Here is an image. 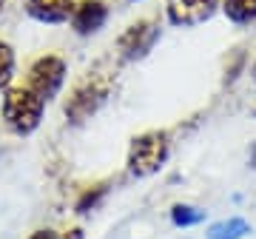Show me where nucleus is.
I'll return each instance as SVG.
<instances>
[{"mask_svg":"<svg viewBox=\"0 0 256 239\" xmlns=\"http://www.w3.org/2000/svg\"><path fill=\"white\" fill-rule=\"evenodd\" d=\"M114 92V77L106 72H88L82 80L72 86V92L63 102V114L68 126H82L108 102Z\"/></svg>","mask_w":256,"mask_h":239,"instance_id":"1","label":"nucleus"},{"mask_svg":"<svg viewBox=\"0 0 256 239\" xmlns=\"http://www.w3.org/2000/svg\"><path fill=\"white\" fill-rule=\"evenodd\" d=\"M43 111H46V100L37 97L26 83L9 86L3 92L0 120H3L6 131H12L14 137H32L40 128V122H43Z\"/></svg>","mask_w":256,"mask_h":239,"instance_id":"2","label":"nucleus"},{"mask_svg":"<svg viewBox=\"0 0 256 239\" xmlns=\"http://www.w3.org/2000/svg\"><path fill=\"white\" fill-rule=\"evenodd\" d=\"M168 156H171V134L165 128L142 131L128 146L126 171L134 180H146V176H154L168 162Z\"/></svg>","mask_w":256,"mask_h":239,"instance_id":"3","label":"nucleus"},{"mask_svg":"<svg viewBox=\"0 0 256 239\" xmlns=\"http://www.w3.org/2000/svg\"><path fill=\"white\" fill-rule=\"evenodd\" d=\"M66 77H68V63H66L63 54L57 52H46L32 60L26 72V86L37 97H43L46 102H52L57 94L63 92L66 86Z\"/></svg>","mask_w":256,"mask_h":239,"instance_id":"4","label":"nucleus"},{"mask_svg":"<svg viewBox=\"0 0 256 239\" xmlns=\"http://www.w3.org/2000/svg\"><path fill=\"white\" fill-rule=\"evenodd\" d=\"M160 20L154 18H140L134 23H128L117 37V57L122 63H137V60H146L154 46L160 43Z\"/></svg>","mask_w":256,"mask_h":239,"instance_id":"5","label":"nucleus"},{"mask_svg":"<svg viewBox=\"0 0 256 239\" xmlns=\"http://www.w3.org/2000/svg\"><path fill=\"white\" fill-rule=\"evenodd\" d=\"M220 12V0H165V20L176 28L208 23Z\"/></svg>","mask_w":256,"mask_h":239,"instance_id":"6","label":"nucleus"},{"mask_svg":"<svg viewBox=\"0 0 256 239\" xmlns=\"http://www.w3.org/2000/svg\"><path fill=\"white\" fill-rule=\"evenodd\" d=\"M108 14L111 9L106 0H77L72 18H68V26H72V32L77 37H92L106 28Z\"/></svg>","mask_w":256,"mask_h":239,"instance_id":"7","label":"nucleus"},{"mask_svg":"<svg viewBox=\"0 0 256 239\" xmlns=\"http://www.w3.org/2000/svg\"><path fill=\"white\" fill-rule=\"evenodd\" d=\"M77 0H26V14L43 26H63L68 23Z\"/></svg>","mask_w":256,"mask_h":239,"instance_id":"8","label":"nucleus"},{"mask_svg":"<svg viewBox=\"0 0 256 239\" xmlns=\"http://www.w3.org/2000/svg\"><path fill=\"white\" fill-rule=\"evenodd\" d=\"M108 191H111L108 180L94 182V185H86V188L77 194V200H74V214H77V216H86V214L97 211V208L102 205V200L108 196Z\"/></svg>","mask_w":256,"mask_h":239,"instance_id":"9","label":"nucleus"},{"mask_svg":"<svg viewBox=\"0 0 256 239\" xmlns=\"http://www.w3.org/2000/svg\"><path fill=\"white\" fill-rule=\"evenodd\" d=\"M220 9L234 26L256 23V0H220Z\"/></svg>","mask_w":256,"mask_h":239,"instance_id":"10","label":"nucleus"},{"mask_svg":"<svg viewBox=\"0 0 256 239\" xmlns=\"http://www.w3.org/2000/svg\"><path fill=\"white\" fill-rule=\"evenodd\" d=\"M248 234H250V225L242 216H228L208 228V239H245Z\"/></svg>","mask_w":256,"mask_h":239,"instance_id":"11","label":"nucleus"},{"mask_svg":"<svg viewBox=\"0 0 256 239\" xmlns=\"http://www.w3.org/2000/svg\"><path fill=\"white\" fill-rule=\"evenodd\" d=\"M168 216H171V225L174 228H196V225L205 222V211H202L200 205H191V202L171 205Z\"/></svg>","mask_w":256,"mask_h":239,"instance_id":"12","label":"nucleus"},{"mask_svg":"<svg viewBox=\"0 0 256 239\" xmlns=\"http://www.w3.org/2000/svg\"><path fill=\"white\" fill-rule=\"evenodd\" d=\"M14 74H18V54L14 46L0 40V92H6L14 83Z\"/></svg>","mask_w":256,"mask_h":239,"instance_id":"13","label":"nucleus"},{"mask_svg":"<svg viewBox=\"0 0 256 239\" xmlns=\"http://www.w3.org/2000/svg\"><path fill=\"white\" fill-rule=\"evenodd\" d=\"M245 66H248V54L245 52H234V57L228 60V66H225V83H236L239 80V74L245 72Z\"/></svg>","mask_w":256,"mask_h":239,"instance_id":"14","label":"nucleus"},{"mask_svg":"<svg viewBox=\"0 0 256 239\" xmlns=\"http://www.w3.org/2000/svg\"><path fill=\"white\" fill-rule=\"evenodd\" d=\"M26 239H60V234L54 228H34Z\"/></svg>","mask_w":256,"mask_h":239,"instance_id":"15","label":"nucleus"},{"mask_svg":"<svg viewBox=\"0 0 256 239\" xmlns=\"http://www.w3.org/2000/svg\"><path fill=\"white\" fill-rule=\"evenodd\" d=\"M60 239H86V230H82L80 225H74V228L63 230V236H60Z\"/></svg>","mask_w":256,"mask_h":239,"instance_id":"16","label":"nucleus"},{"mask_svg":"<svg viewBox=\"0 0 256 239\" xmlns=\"http://www.w3.org/2000/svg\"><path fill=\"white\" fill-rule=\"evenodd\" d=\"M248 166H250V168H256V142L250 146V154H248Z\"/></svg>","mask_w":256,"mask_h":239,"instance_id":"17","label":"nucleus"},{"mask_svg":"<svg viewBox=\"0 0 256 239\" xmlns=\"http://www.w3.org/2000/svg\"><path fill=\"white\" fill-rule=\"evenodd\" d=\"M250 77H254V83H256V60H254V66H250Z\"/></svg>","mask_w":256,"mask_h":239,"instance_id":"18","label":"nucleus"},{"mask_svg":"<svg viewBox=\"0 0 256 239\" xmlns=\"http://www.w3.org/2000/svg\"><path fill=\"white\" fill-rule=\"evenodd\" d=\"M3 12H6V0H0V14H3Z\"/></svg>","mask_w":256,"mask_h":239,"instance_id":"19","label":"nucleus"},{"mask_svg":"<svg viewBox=\"0 0 256 239\" xmlns=\"http://www.w3.org/2000/svg\"><path fill=\"white\" fill-rule=\"evenodd\" d=\"M126 3H142V0H126Z\"/></svg>","mask_w":256,"mask_h":239,"instance_id":"20","label":"nucleus"}]
</instances>
